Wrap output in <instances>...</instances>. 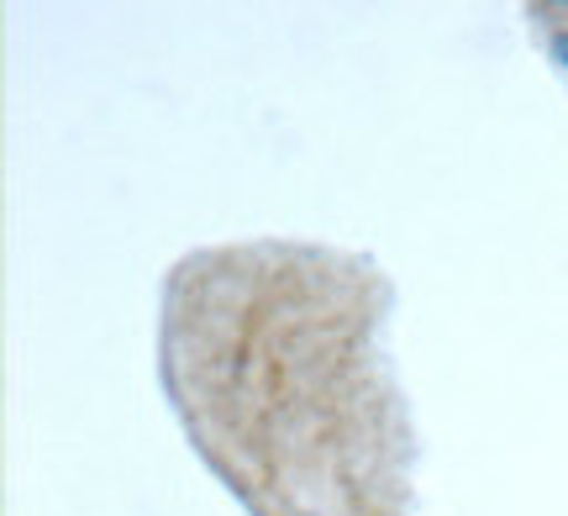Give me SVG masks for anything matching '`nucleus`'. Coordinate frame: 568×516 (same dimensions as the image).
<instances>
[{"label": "nucleus", "instance_id": "f257e3e1", "mask_svg": "<svg viewBox=\"0 0 568 516\" xmlns=\"http://www.w3.org/2000/svg\"><path fill=\"white\" fill-rule=\"evenodd\" d=\"M558 53H564V59H568V38H564V42H558Z\"/></svg>", "mask_w": 568, "mask_h": 516}]
</instances>
